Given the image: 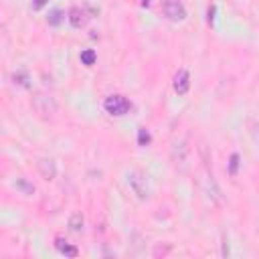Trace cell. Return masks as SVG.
Instances as JSON below:
<instances>
[{"mask_svg": "<svg viewBox=\"0 0 259 259\" xmlns=\"http://www.w3.org/2000/svg\"><path fill=\"white\" fill-rule=\"evenodd\" d=\"M69 229L71 231H81L83 229V217L81 212H73L71 219H69Z\"/></svg>", "mask_w": 259, "mask_h": 259, "instance_id": "obj_10", "label": "cell"}, {"mask_svg": "<svg viewBox=\"0 0 259 259\" xmlns=\"http://www.w3.org/2000/svg\"><path fill=\"white\" fill-rule=\"evenodd\" d=\"M103 107H105V111H107L109 115L119 117V115H125V113L130 111L132 103H130L123 95H109V97H105Z\"/></svg>", "mask_w": 259, "mask_h": 259, "instance_id": "obj_2", "label": "cell"}, {"mask_svg": "<svg viewBox=\"0 0 259 259\" xmlns=\"http://www.w3.org/2000/svg\"><path fill=\"white\" fill-rule=\"evenodd\" d=\"M14 186H16L18 190H22L24 194H32V192H34V186H32L30 182H26L24 178H16V182H14Z\"/></svg>", "mask_w": 259, "mask_h": 259, "instance_id": "obj_11", "label": "cell"}, {"mask_svg": "<svg viewBox=\"0 0 259 259\" xmlns=\"http://www.w3.org/2000/svg\"><path fill=\"white\" fill-rule=\"evenodd\" d=\"M47 2H49V0H32V8H34V10H40L42 6H47Z\"/></svg>", "mask_w": 259, "mask_h": 259, "instance_id": "obj_16", "label": "cell"}, {"mask_svg": "<svg viewBox=\"0 0 259 259\" xmlns=\"http://www.w3.org/2000/svg\"><path fill=\"white\" fill-rule=\"evenodd\" d=\"M59 22H61V10H53L51 18H49V24H59Z\"/></svg>", "mask_w": 259, "mask_h": 259, "instance_id": "obj_15", "label": "cell"}, {"mask_svg": "<svg viewBox=\"0 0 259 259\" xmlns=\"http://www.w3.org/2000/svg\"><path fill=\"white\" fill-rule=\"evenodd\" d=\"M212 20H214V6L208 8V24H212Z\"/></svg>", "mask_w": 259, "mask_h": 259, "instance_id": "obj_17", "label": "cell"}, {"mask_svg": "<svg viewBox=\"0 0 259 259\" xmlns=\"http://www.w3.org/2000/svg\"><path fill=\"white\" fill-rule=\"evenodd\" d=\"M172 85H174V91H176L178 95H186L188 89H190V75H188V71H186V69H180V71L174 75Z\"/></svg>", "mask_w": 259, "mask_h": 259, "instance_id": "obj_5", "label": "cell"}, {"mask_svg": "<svg viewBox=\"0 0 259 259\" xmlns=\"http://www.w3.org/2000/svg\"><path fill=\"white\" fill-rule=\"evenodd\" d=\"M55 247H57V251H59L61 255H65V257H77V255H79V249H77L75 245H71L69 241H65L63 237H57V239H55Z\"/></svg>", "mask_w": 259, "mask_h": 259, "instance_id": "obj_8", "label": "cell"}, {"mask_svg": "<svg viewBox=\"0 0 259 259\" xmlns=\"http://www.w3.org/2000/svg\"><path fill=\"white\" fill-rule=\"evenodd\" d=\"M160 8H162L164 16L172 22H178V20L186 18V8L180 0H160Z\"/></svg>", "mask_w": 259, "mask_h": 259, "instance_id": "obj_3", "label": "cell"}, {"mask_svg": "<svg viewBox=\"0 0 259 259\" xmlns=\"http://www.w3.org/2000/svg\"><path fill=\"white\" fill-rule=\"evenodd\" d=\"M127 184H130V188L134 190V194L138 198H148V194H150L148 182H146V178L140 172H130L127 174Z\"/></svg>", "mask_w": 259, "mask_h": 259, "instance_id": "obj_4", "label": "cell"}, {"mask_svg": "<svg viewBox=\"0 0 259 259\" xmlns=\"http://www.w3.org/2000/svg\"><path fill=\"white\" fill-rule=\"evenodd\" d=\"M87 20H89V16H87V12H85L83 8L73 6V8L69 10V22H71L73 28H83V26L87 24Z\"/></svg>", "mask_w": 259, "mask_h": 259, "instance_id": "obj_7", "label": "cell"}, {"mask_svg": "<svg viewBox=\"0 0 259 259\" xmlns=\"http://www.w3.org/2000/svg\"><path fill=\"white\" fill-rule=\"evenodd\" d=\"M36 170H38V174H40L45 180H53V178L57 176V166H55V162H53L51 158H40V160L36 162Z\"/></svg>", "mask_w": 259, "mask_h": 259, "instance_id": "obj_6", "label": "cell"}, {"mask_svg": "<svg viewBox=\"0 0 259 259\" xmlns=\"http://www.w3.org/2000/svg\"><path fill=\"white\" fill-rule=\"evenodd\" d=\"M237 166H239V154H231V164H229V172L235 176L237 174Z\"/></svg>", "mask_w": 259, "mask_h": 259, "instance_id": "obj_14", "label": "cell"}, {"mask_svg": "<svg viewBox=\"0 0 259 259\" xmlns=\"http://www.w3.org/2000/svg\"><path fill=\"white\" fill-rule=\"evenodd\" d=\"M150 140H152V138H150V132H148L146 127H140V130H138V144H140V146H148Z\"/></svg>", "mask_w": 259, "mask_h": 259, "instance_id": "obj_12", "label": "cell"}, {"mask_svg": "<svg viewBox=\"0 0 259 259\" xmlns=\"http://www.w3.org/2000/svg\"><path fill=\"white\" fill-rule=\"evenodd\" d=\"M30 103H32V109L36 111V115L42 119H53L57 113V101H55V97H51L47 93H36Z\"/></svg>", "mask_w": 259, "mask_h": 259, "instance_id": "obj_1", "label": "cell"}, {"mask_svg": "<svg viewBox=\"0 0 259 259\" xmlns=\"http://www.w3.org/2000/svg\"><path fill=\"white\" fill-rule=\"evenodd\" d=\"M95 59H97V55H95L93 49H85V51H81V63H83V65L91 67V65L95 63Z\"/></svg>", "mask_w": 259, "mask_h": 259, "instance_id": "obj_9", "label": "cell"}, {"mask_svg": "<svg viewBox=\"0 0 259 259\" xmlns=\"http://www.w3.org/2000/svg\"><path fill=\"white\" fill-rule=\"evenodd\" d=\"M14 83H18V85H22V87H28V77H26V73H24V71L14 73Z\"/></svg>", "mask_w": 259, "mask_h": 259, "instance_id": "obj_13", "label": "cell"}]
</instances>
